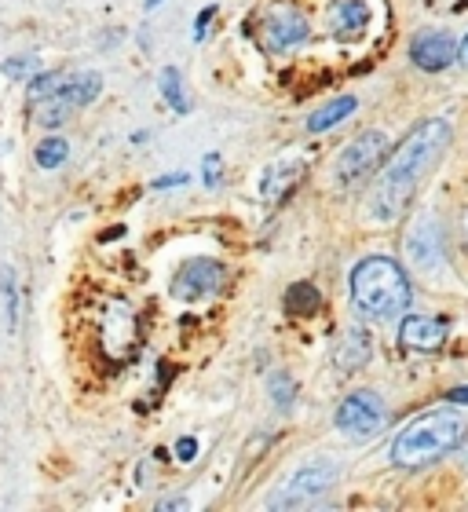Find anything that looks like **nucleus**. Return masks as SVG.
<instances>
[{
	"label": "nucleus",
	"instance_id": "nucleus-13",
	"mask_svg": "<svg viewBox=\"0 0 468 512\" xmlns=\"http://www.w3.org/2000/svg\"><path fill=\"white\" fill-rule=\"evenodd\" d=\"M370 355H373V348H370V337L362 330H348L344 333V341L337 344V366H341L344 374H355L359 366H366L370 363Z\"/></svg>",
	"mask_w": 468,
	"mask_h": 512
},
{
	"label": "nucleus",
	"instance_id": "nucleus-27",
	"mask_svg": "<svg viewBox=\"0 0 468 512\" xmlns=\"http://www.w3.org/2000/svg\"><path fill=\"white\" fill-rule=\"evenodd\" d=\"M213 15H216V8H205L202 15H198V26H194V37H198V41L205 37V30H209V19H213Z\"/></svg>",
	"mask_w": 468,
	"mask_h": 512
},
{
	"label": "nucleus",
	"instance_id": "nucleus-16",
	"mask_svg": "<svg viewBox=\"0 0 468 512\" xmlns=\"http://www.w3.org/2000/svg\"><path fill=\"white\" fill-rule=\"evenodd\" d=\"M99 92H103L99 74H70L66 77V85L59 88V96H63L66 103H74V107H88Z\"/></svg>",
	"mask_w": 468,
	"mask_h": 512
},
{
	"label": "nucleus",
	"instance_id": "nucleus-10",
	"mask_svg": "<svg viewBox=\"0 0 468 512\" xmlns=\"http://www.w3.org/2000/svg\"><path fill=\"white\" fill-rule=\"evenodd\" d=\"M399 341L414 352H436L439 344L447 341V322L443 319H428V315H410L399 326Z\"/></svg>",
	"mask_w": 468,
	"mask_h": 512
},
{
	"label": "nucleus",
	"instance_id": "nucleus-32",
	"mask_svg": "<svg viewBox=\"0 0 468 512\" xmlns=\"http://www.w3.org/2000/svg\"><path fill=\"white\" fill-rule=\"evenodd\" d=\"M158 4H161V0H147V8H158Z\"/></svg>",
	"mask_w": 468,
	"mask_h": 512
},
{
	"label": "nucleus",
	"instance_id": "nucleus-5",
	"mask_svg": "<svg viewBox=\"0 0 468 512\" xmlns=\"http://www.w3.org/2000/svg\"><path fill=\"white\" fill-rule=\"evenodd\" d=\"M260 37L271 52H286V48H297L300 41H308V19L304 11L293 8V4H275V8L264 11L260 19Z\"/></svg>",
	"mask_w": 468,
	"mask_h": 512
},
{
	"label": "nucleus",
	"instance_id": "nucleus-20",
	"mask_svg": "<svg viewBox=\"0 0 468 512\" xmlns=\"http://www.w3.org/2000/svg\"><path fill=\"white\" fill-rule=\"evenodd\" d=\"M66 158H70V143L63 136H48L37 143V165L41 169H59Z\"/></svg>",
	"mask_w": 468,
	"mask_h": 512
},
{
	"label": "nucleus",
	"instance_id": "nucleus-25",
	"mask_svg": "<svg viewBox=\"0 0 468 512\" xmlns=\"http://www.w3.org/2000/svg\"><path fill=\"white\" fill-rule=\"evenodd\" d=\"M194 454H198V439H191V436H183L180 443H176V458L187 465V461H194Z\"/></svg>",
	"mask_w": 468,
	"mask_h": 512
},
{
	"label": "nucleus",
	"instance_id": "nucleus-14",
	"mask_svg": "<svg viewBox=\"0 0 468 512\" xmlns=\"http://www.w3.org/2000/svg\"><path fill=\"white\" fill-rule=\"evenodd\" d=\"M300 180V161H275V165H267L264 180H260V194H264L267 202H278L282 194H289V187Z\"/></svg>",
	"mask_w": 468,
	"mask_h": 512
},
{
	"label": "nucleus",
	"instance_id": "nucleus-15",
	"mask_svg": "<svg viewBox=\"0 0 468 512\" xmlns=\"http://www.w3.org/2000/svg\"><path fill=\"white\" fill-rule=\"evenodd\" d=\"M355 107H359V99H355V96L333 99V103H326L322 110H315V114H311L308 132H326V128L341 125L344 118H351V114H355Z\"/></svg>",
	"mask_w": 468,
	"mask_h": 512
},
{
	"label": "nucleus",
	"instance_id": "nucleus-1",
	"mask_svg": "<svg viewBox=\"0 0 468 512\" xmlns=\"http://www.w3.org/2000/svg\"><path fill=\"white\" fill-rule=\"evenodd\" d=\"M450 147V125L443 118H432L425 125H417L410 136L399 143L392 154L388 169L381 172V180L373 187L370 202H366V220L377 227L395 224L406 213V205L414 198L417 183L425 180L428 172L436 169V161L447 154Z\"/></svg>",
	"mask_w": 468,
	"mask_h": 512
},
{
	"label": "nucleus",
	"instance_id": "nucleus-11",
	"mask_svg": "<svg viewBox=\"0 0 468 512\" xmlns=\"http://www.w3.org/2000/svg\"><path fill=\"white\" fill-rule=\"evenodd\" d=\"M370 26V4L366 0H333L330 4V30L341 41H355Z\"/></svg>",
	"mask_w": 468,
	"mask_h": 512
},
{
	"label": "nucleus",
	"instance_id": "nucleus-26",
	"mask_svg": "<svg viewBox=\"0 0 468 512\" xmlns=\"http://www.w3.org/2000/svg\"><path fill=\"white\" fill-rule=\"evenodd\" d=\"M205 183H220V154L205 158Z\"/></svg>",
	"mask_w": 468,
	"mask_h": 512
},
{
	"label": "nucleus",
	"instance_id": "nucleus-29",
	"mask_svg": "<svg viewBox=\"0 0 468 512\" xmlns=\"http://www.w3.org/2000/svg\"><path fill=\"white\" fill-rule=\"evenodd\" d=\"M183 180H187V176H183V172H176V176H161L154 187H176V183H183Z\"/></svg>",
	"mask_w": 468,
	"mask_h": 512
},
{
	"label": "nucleus",
	"instance_id": "nucleus-22",
	"mask_svg": "<svg viewBox=\"0 0 468 512\" xmlns=\"http://www.w3.org/2000/svg\"><path fill=\"white\" fill-rule=\"evenodd\" d=\"M0 70H4V77H30V74H37V70H41V59H37V55H11V59H4V66H0Z\"/></svg>",
	"mask_w": 468,
	"mask_h": 512
},
{
	"label": "nucleus",
	"instance_id": "nucleus-23",
	"mask_svg": "<svg viewBox=\"0 0 468 512\" xmlns=\"http://www.w3.org/2000/svg\"><path fill=\"white\" fill-rule=\"evenodd\" d=\"M0 289H4V311H8V326H15V315H19V300H15V275H11V267H4V275H0Z\"/></svg>",
	"mask_w": 468,
	"mask_h": 512
},
{
	"label": "nucleus",
	"instance_id": "nucleus-24",
	"mask_svg": "<svg viewBox=\"0 0 468 512\" xmlns=\"http://www.w3.org/2000/svg\"><path fill=\"white\" fill-rule=\"evenodd\" d=\"M271 395H275V403H278V410H289V399H293V392H297V388H293V381H289L286 374H271Z\"/></svg>",
	"mask_w": 468,
	"mask_h": 512
},
{
	"label": "nucleus",
	"instance_id": "nucleus-9",
	"mask_svg": "<svg viewBox=\"0 0 468 512\" xmlns=\"http://www.w3.org/2000/svg\"><path fill=\"white\" fill-rule=\"evenodd\" d=\"M458 55H461V44L443 30H425V33H417L414 41H410V59H414V66L428 70V74L447 70Z\"/></svg>",
	"mask_w": 468,
	"mask_h": 512
},
{
	"label": "nucleus",
	"instance_id": "nucleus-18",
	"mask_svg": "<svg viewBox=\"0 0 468 512\" xmlns=\"http://www.w3.org/2000/svg\"><path fill=\"white\" fill-rule=\"evenodd\" d=\"M158 85H161V96L172 103V110H180V114L191 110V99H187V92H183V77L176 66H165V70H161Z\"/></svg>",
	"mask_w": 468,
	"mask_h": 512
},
{
	"label": "nucleus",
	"instance_id": "nucleus-17",
	"mask_svg": "<svg viewBox=\"0 0 468 512\" xmlns=\"http://www.w3.org/2000/svg\"><path fill=\"white\" fill-rule=\"evenodd\" d=\"M74 103H66L63 96H59V92H55V96H48V99H41V103H37V110H33V121H37V125H63L66 118H70V114H74Z\"/></svg>",
	"mask_w": 468,
	"mask_h": 512
},
{
	"label": "nucleus",
	"instance_id": "nucleus-30",
	"mask_svg": "<svg viewBox=\"0 0 468 512\" xmlns=\"http://www.w3.org/2000/svg\"><path fill=\"white\" fill-rule=\"evenodd\" d=\"M183 505H187L183 498H169V502H161L158 509H183Z\"/></svg>",
	"mask_w": 468,
	"mask_h": 512
},
{
	"label": "nucleus",
	"instance_id": "nucleus-19",
	"mask_svg": "<svg viewBox=\"0 0 468 512\" xmlns=\"http://www.w3.org/2000/svg\"><path fill=\"white\" fill-rule=\"evenodd\" d=\"M286 304H289V311H297V315H315L319 304H322V297L311 282H297V286L286 293Z\"/></svg>",
	"mask_w": 468,
	"mask_h": 512
},
{
	"label": "nucleus",
	"instance_id": "nucleus-8",
	"mask_svg": "<svg viewBox=\"0 0 468 512\" xmlns=\"http://www.w3.org/2000/svg\"><path fill=\"white\" fill-rule=\"evenodd\" d=\"M337 465L333 461H311V465H304V469L293 476V480L286 483V494L282 498H275L271 505H278V509H286V505H300V502H311V498H319V494H326L337 483Z\"/></svg>",
	"mask_w": 468,
	"mask_h": 512
},
{
	"label": "nucleus",
	"instance_id": "nucleus-4",
	"mask_svg": "<svg viewBox=\"0 0 468 512\" xmlns=\"http://www.w3.org/2000/svg\"><path fill=\"white\" fill-rule=\"evenodd\" d=\"M388 150H392V143H388L384 132H362L359 139H351L348 147L341 150V158H337V183L341 187L362 183L377 165H384Z\"/></svg>",
	"mask_w": 468,
	"mask_h": 512
},
{
	"label": "nucleus",
	"instance_id": "nucleus-21",
	"mask_svg": "<svg viewBox=\"0 0 468 512\" xmlns=\"http://www.w3.org/2000/svg\"><path fill=\"white\" fill-rule=\"evenodd\" d=\"M63 85H66L63 74H33V81H30V99H33V103H41V99L55 96V92H59Z\"/></svg>",
	"mask_w": 468,
	"mask_h": 512
},
{
	"label": "nucleus",
	"instance_id": "nucleus-33",
	"mask_svg": "<svg viewBox=\"0 0 468 512\" xmlns=\"http://www.w3.org/2000/svg\"><path fill=\"white\" fill-rule=\"evenodd\" d=\"M465 238H468V216H465Z\"/></svg>",
	"mask_w": 468,
	"mask_h": 512
},
{
	"label": "nucleus",
	"instance_id": "nucleus-3",
	"mask_svg": "<svg viewBox=\"0 0 468 512\" xmlns=\"http://www.w3.org/2000/svg\"><path fill=\"white\" fill-rule=\"evenodd\" d=\"M351 300L370 319H395L410 304V278L392 256H366L351 271Z\"/></svg>",
	"mask_w": 468,
	"mask_h": 512
},
{
	"label": "nucleus",
	"instance_id": "nucleus-31",
	"mask_svg": "<svg viewBox=\"0 0 468 512\" xmlns=\"http://www.w3.org/2000/svg\"><path fill=\"white\" fill-rule=\"evenodd\" d=\"M461 63L468 66V37H465V41H461Z\"/></svg>",
	"mask_w": 468,
	"mask_h": 512
},
{
	"label": "nucleus",
	"instance_id": "nucleus-2",
	"mask_svg": "<svg viewBox=\"0 0 468 512\" xmlns=\"http://www.w3.org/2000/svg\"><path fill=\"white\" fill-rule=\"evenodd\" d=\"M461 443H465V421L454 410H432V414L414 417L395 436L392 461L403 465V469H417V465H428V461L454 454Z\"/></svg>",
	"mask_w": 468,
	"mask_h": 512
},
{
	"label": "nucleus",
	"instance_id": "nucleus-12",
	"mask_svg": "<svg viewBox=\"0 0 468 512\" xmlns=\"http://www.w3.org/2000/svg\"><path fill=\"white\" fill-rule=\"evenodd\" d=\"M406 253H410V260H414L421 271H436L439 260H443L436 220H421V224L410 231V238H406Z\"/></svg>",
	"mask_w": 468,
	"mask_h": 512
},
{
	"label": "nucleus",
	"instance_id": "nucleus-7",
	"mask_svg": "<svg viewBox=\"0 0 468 512\" xmlns=\"http://www.w3.org/2000/svg\"><path fill=\"white\" fill-rule=\"evenodd\" d=\"M224 264H216V260H205V256H198V260H187V264L176 271V278H172V297L176 300H202V297H213L216 289L224 286Z\"/></svg>",
	"mask_w": 468,
	"mask_h": 512
},
{
	"label": "nucleus",
	"instance_id": "nucleus-28",
	"mask_svg": "<svg viewBox=\"0 0 468 512\" xmlns=\"http://www.w3.org/2000/svg\"><path fill=\"white\" fill-rule=\"evenodd\" d=\"M450 403L468 406V384H465V388H454V392H450Z\"/></svg>",
	"mask_w": 468,
	"mask_h": 512
},
{
	"label": "nucleus",
	"instance_id": "nucleus-6",
	"mask_svg": "<svg viewBox=\"0 0 468 512\" xmlns=\"http://www.w3.org/2000/svg\"><path fill=\"white\" fill-rule=\"evenodd\" d=\"M384 425V403L373 392H355L337 406V428L351 439L377 436Z\"/></svg>",
	"mask_w": 468,
	"mask_h": 512
}]
</instances>
